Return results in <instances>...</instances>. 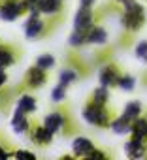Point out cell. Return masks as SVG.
I'll return each mask as SVG.
<instances>
[{
  "mask_svg": "<svg viewBox=\"0 0 147 160\" xmlns=\"http://www.w3.org/2000/svg\"><path fill=\"white\" fill-rule=\"evenodd\" d=\"M43 124H45V128H49L53 134H57V132H64V126L70 124L68 111H66L64 108H58V109L47 113L45 119H43Z\"/></svg>",
  "mask_w": 147,
  "mask_h": 160,
  "instance_id": "cell-6",
  "label": "cell"
},
{
  "mask_svg": "<svg viewBox=\"0 0 147 160\" xmlns=\"http://www.w3.org/2000/svg\"><path fill=\"white\" fill-rule=\"evenodd\" d=\"M55 57L53 55H49V53H43V55H40L38 58H36V66H40V68H43V70H51L53 66H55Z\"/></svg>",
  "mask_w": 147,
  "mask_h": 160,
  "instance_id": "cell-22",
  "label": "cell"
},
{
  "mask_svg": "<svg viewBox=\"0 0 147 160\" xmlns=\"http://www.w3.org/2000/svg\"><path fill=\"white\" fill-rule=\"evenodd\" d=\"M66 89L68 87H64V85H57L55 89H53V92H51V100L55 102V104H60V102H64L66 100Z\"/></svg>",
  "mask_w": 147,
  "mask_h": 160,
  "instance_id": "cell-24",
  "label": "cell"
},
{
  "mask_svg": "<svg viewBox=\"0 0 147 160\" xmlns=\"http://www.w3.org/2000/svg\"><path fill=\"white\" fill-rule=\"evenodd\" d=\"M47 83V70L40 68V66H30L21 81V91H36L40 87H43Z\"/></svg>",
  "mask_w": 147,
  "mask_h": 160,
  "instance_id": "cell-3",
  "label": "cell"
},
{
  "mask_svg": "<svg viewBox=\"0 0 147 160\" xmlns=\"http://www.w3.org/2000/svg\"><path fill=\"white\" fill-rule=\"evenodd\" d=\"M136 55H138L141 60L147 62V42H141V43L136 47Z\"/></svg>",
  "mask_w": 147,
  "mask_h": 160,
  "instance_id": "cell-27",
  "label": "cell"
},
{
  "mask_svg": "<svg viewBox=\"0 0 147 160\" xmlns=\"http://www.w3.org/2000/svg\"><path fill=\"white\" fill-rule=\"evenodd\" d=\"M94 25V12L93 8H79L78 15H76V23H74V30H89Z\"/></svg>",
  "mask_w": 147,
  "mask_h": 160,
  "instance_id": "cell-9",
  "label": "cell"
},
{
  "mask_svg": "<svg viewBox=\"0 0 147 160\" xmlns=\"http://www.w3.org/2000/svg\"><path fill=\"white\" fill-rule=\"evenodd\" d=\"M145 23V15H143V8L134 2L130 4L128 8H124V15H123V27L128 30V32H136L143 27Z\"/></svg>",
  "mask_w": 147,
  "mask_h": 160,
  "instance_id": "cell-5",
  "label": "cell"
},
{
  "mask_svg": "<svg viewBox=\"0 0 147 160\" xmlns=\"http://www.w3.org/2000/svg\"><path fill=\"white\" fill-rule=\"evenodd\" d=\"M51 21V17H49ZM47 19L42 17V13L36 10V12H30V17L27 19L25 23V34L28 40H38V38H43L49 30H51V23Z\"/></svg>",
  "mask_w": 147,
  "mask_h": 160,
  "instance_id": "cell-2",
  "label": "cell"
},
{
  "mask_svg": "<svg viewBox=\"0 0 147 160\" xmlns=\"http://www.w3.org/2000/svg\"><path fill=\"white\" fill-rule=\"evenodd\" d=\"M130 134L134 138H139V139H147V113L143 117H138L132 124V130Z\"/></svg>",
  "mask_w": 147,
  "mask_h": 160,
  "instance_id": "cell-18",
  "label": "cell"
},
{
  "mask_svg": "<svg viewBox=\"0 0 147 160\" xmlns=\"http://www.w3.org/2000/svg\"><path fill=\"white\" fill-rule=\"evenodd\" d=\"M93 149H94V145H93V141H91L89 138H81V136H78L76 139H74V143H72V151H74V154L79 156V158H87V156L91 154Z\"/></svg>",
  "mask_w": 147,
  "mask_h": 160,
  "instance_id": "cell-11",
  "label": "cell"
},
{
  "mask_svg": "<svg viewBox=\"0 0 147 160\" xmlns=\"http://www.w3.org/2000/svg\"><path fill=\"white\" fill-rule=\"evenodd\" d=\"M10 154H8V149H4V147H0V158H8Z\"/></svg>",
  "mask_w": 147,
  "mask_h": 160,
  "instance_id": "cell-31",
  "label": "cell"
},
{
  "mask_svg": "<svg viewBox=\"0 0 147 160\" xmlns=\"http://www.w3.org/2000/svg\"><path fill=\"white\" fill-rule=\"evenodd\" d=\"M91 98H93V100H96V102L108 104V100H109V89L102 85V87H98V89H94V91L91 92Z\"/></svg>",
  "mask_w": 147,
  "mask_h": 160,
  "instance_id": "cell-23",
  "label": "cell"
},
{
  "mask_svg": "<svg viewBox=\"0 0 147 160\" xmlns=\"http://www.w3.org/2000/svg\"><path fill=\"white\" fill-rule=\"evenodd\" d=\"M115 111L111 108H108V104H102V102H96L93 100L91 96L87 98L85 106H83V119L93 124V126H98V128H109L113 119H115Z\"/></svg>",
  "mask_w": 147,
  "mask_h": 160,
  "instance_id": "cell-1",
  "label": "cell"
},
{
  "mask_svg": "<svg viewBox=\"0 0 147 160\" xmlns=\"http://www.w3.org/2000/svg\"><path fill=\"white\" fill-rule=\"evenodd\" d=\"M27 134H28L30 141H32L34 145H38V147H45V145H49L51 139H53V132H51L49 128H45V124H38L36 121L30 122V128H28Z\"/></svg>",
  "mask_w": 147,
  "mask_h": 160,
  "instance_id": "cell-7",
  "label": "cell"
},
{
  "mask_svg": "<svg viewBox=\"0 0 147 160\" xmlns=\"http://www.w3.org/2000/svg\"><path fill=\"white\" fill-rule=\"evenodd\" d=\"M25 2H27V6H28L30 12H36V10L40 8V2H42V0H25ZM38 12H40V10H38Z\"/></svg>",
  "mask_w": 147,
  "mask_h": 160,
  "instance_id": "cell-28",
  "label": "cell"
},
{
  "mask_svg": "<svg viewBox=\"0 0 147 160\" xmlns=\"http://www.w3.org/2000/svg\"><path fill=\"white\" fill-rule=\"evenodd\" d=\"M68 42H70V45H72V47L85 45V43H87V30H74Z\"/></svg>",
  "mask_w": 147,
  "mask_h": 160,
  "instance_id": "cell-21",
  "label": "cell"
},
{
  "mask_svg": "<svg viewBox=\"0 0 147 160\" xmlns=\"http://www.w3.org/2000/svg\"><path fill=\"white\" fill-rule=\"evenodd\" d=\"M27 12L30 10L25 0H0V19L2 21H15Z\"/></svg>",
  "mask_w": 147,
  "mask_h": 160,
  "instance_id": "cell-4",
  "label": "cell"
},
{
  "mask_svg": "<svg viewBox=\"0 0 147 160\" xmlns=\"http://www.w3.org/2000/svg\"><path fill=\"white\" fill-rule=\"evenodd\" d=\"M17 62V51L12 45H2L0 43V68H10Z\"/></svg>",
  "mask_w": 147,
  "mask_h": 160,
  "instance_id": "cell-13",
  "label": "cell"
},
{
  "mask_svg": "<svg viewBox=\"0 0 147 160\" xmlns=\"http://www.w3.org/2000/svg\"><path fill=\"white\" fill-rule=\"evenodd\" d=\"M8 81V75H6V70L4 68H0V89H2Z\"/></svg>",
  "mask_w": 147,
  "mask_h": 160,
  "instance_id": "cell-29",
  "label": "cell"
},
{
  "mask_svg": "<svg viewBox=\"0 0 147 160\" xmlns=\"http://www.w3.org/2000/svg\"><path fill=\"white\" fill-rule=\"evenodd\" d=\"M106 38H108V34H106V30L102 27L93 25L87 30V43H98V45H102V43H106Z\"/></svg>",
  "mask_w": 147,
  "mask_h": 160,
  "instance_id": "cell-17",
  "label": "cell"
},
{
  "mask_svg": "<svg viewBox=\"0 0 147 160\" xmlns=\"http://www.w3.org/2000/svg\"><path fill=\"white\" fill-rule=\"evenodd\" d=\"M13 156H15L17 160H34V158H36V154L30 152V151H15Z\"/></svg>",
  "mask_w": 147,
  "mask_h": 160,
  "instance_id": "cell-26",
  "label": "cell"
},
{
  "mask_svg": "<svg viewBox=\"0 0 147 160\" xmlns=\"http://www.w3.org/2000/svg\"><path fill=\"white\" fill-rule=\"evenodd\" d=\"M121 75H123L121 68H119L115 62H109V64H106V66L100 70V85H104V87H108V89H113V87H117Z\"/></svg>",
  "mask_w": 147,
  "mask_h": 160,
  "instance_id": "cell-8",
  "label": "cell"
},
{
  "mask_svg": "<svg viewBox=\"0 0 147 160\" xmlns=\"http://www.w3.org/2000/svg\"><path fill=\"white\" fill-rule=\"evenodd\" d=\"M78 77H79V73L74 70V68H64V70L58 73V83L64 85V87H70L72 83L78 81Z\"/></svg>",
  "mask_w": 147,
  "mask_h": 160,
  "instance_id": "cell-19",
  "label": "cell"
},
{
  "mask_svg": "<svg viewBox=\"0 0 147 160\" xmlns=\"http://www.w3.org/2000/svg\"><path fill=\"white\" fill-rule=\"evenodd\" d=\"M79 2H81V6H83V8H93L96 0H79Z\"/></svg>",
  "mask_w": 147,
  "mask_h": 160,
  "instance_id": "cell-30",
  "label": "cell"
},
{
  "mask_svg": "<svg viewBox=\"0 0 147 160\" xmlns=\"http://www.w3.org/2000/svg\"><path fill=\"white\" fill-rule=\"evenodd\" d=\"M38 10L42 15H60L64 10V0H42Z\"/></svg>",
  "mask_w": 147,
  "mask_h": 160,
  "instance_id": "cell-12",
  "label": "cell"
},
{
  "mask_svg": "<svg viewBox=\"0 0 147 160\" xmlns=\"http://www.w3.org/2000/svg\"><path fill=\"white\" fill-rule=\"evenodd\" d=\"M126 152L130 158H141L147 156V139H139V138H130L126 143Z\"/></svg>",
  "mask_w": 147,
  "mask_h": 160,
  "instance_id": "cell-10",
  "label": "cell"
},
{
  "mask_svg": "<svg viewBox=\"0 0 147 160\" xmlns=\"http://www.w3.org/2000/svg\"><path fill=\"white\" fill-rule=\"evenodd\" d=\"M132 124H134V121L132 119H128L126 115H121V117H115L113 119V122H111V130L113 132H117V134H128L130 130H132Z\"/></svg>",
  "mask_w": 147,
  "mask_h": 160,
  "instance_id": "cell-16",
  "label": "cell"
},
{
  "mask_svg": "<svg viewBox=\"0 0 147 160\" xmlns=\"http://www.w3.org/2000/svg\"><path fill=\"white\" fill-rule=\"evenodd\" d=\"M30 122H32V121H28V119H27V113H25V111H21V109L17 108V109H15V115H13V121H12L13 130H15V132H19V134H27V132H28V128H30Z\"/></svg>",
  "mask_w": 147,
  "mask_h": 160,
  "instance_id": "cell-14",
  "label": "cell"
},
{
  "mask_svg": "<svg viewBox=\"0 0 147 160\" xmlns=\"http://www.w3.org/2000/svg\"><path fill=\"white\" fill-rule=\"evenodd\" d=\"M117 87L123 89V91H132L134 89V77L128 75V73H123L121 79H119V83H117Z\"/></svg>",
  "mask_w": 147,
  "mask_h": 160,
  "instance_id": "cell-25",
  "label": "cell"
},
{
  "mask_svg": "<svg viewBox=\"0 0 147 160\" xmlns=\"http://www.w3.org/2000/svg\"><path fill=\"white\" fill-rule=\"evenodd\" d=\"M123 115H126L128 119H132V121H136L139 115H141V104L138 102V100H134V102H130V104H126V108H124V111H123Z\"/></svg>",
  "mask_w": 147,
  "mask_h": 160,
  "instance_id": "cell-20",
  "label": "cell"
},
{
  "mask_svg": "<svg viewBox=\"0 0 147 160\" xmlns=\"http://www.w3.org/2000/svg\"><path fill=\"white\" fill-rule=\"evenodd\" d=\"M36 106H38L36 96H32V94H28V92H23V94L19 96V100H17V108H19L21 111H25L27 115H28V113H34V111H36Z\"/></svg>",
  "mask_w": 147,
  "mask_h": 160,
  "instance_id": "cell-15",
  "label": "cell"
}]
</instances>
